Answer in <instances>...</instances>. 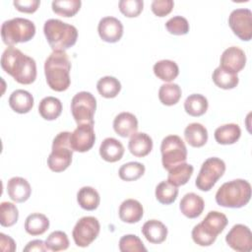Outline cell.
<instances>
[{"mask_svg": "<svg viewBox=\"0 0 252 252\" xmlns=\"http://www.w3.org/2000/svg\"><path fill=\"white\" fill-rule=\"evenodd\" d=\"M2 69L22 85H30L36 79V64L33 58L20 49L9 46L1 56Z\"/></svg>", "mask_w": 252, "mask_h": 252, "instance_id": "1", "label": "cell"}, {"mask_svg": "<svg viewBox=\"0 0 252 252\" xmlns=\"http://www.w3.org/2000/svg\"><path fill=\"white\" fill-rule=\"evenodd\" d=\"M71 62L65 51L56 50L44 62V74L48 87L55 92L66 91L70 84Z\"/></svg>", "mask_w": 252, "mask_h": 252, "instance_id": "2", "label": "cell"}, {"mask_svg": "<svg viewBox=\"0 0 252 252\" xmlns=\"http://www.w3.org/2000/svg\"><path fill=\"white\" fill-rule=\"evenodd\" d=\"M250 198L251 185L244 179H234L225 182L216 193V202L224 208H242L248 204Z\"/></svg>", "mask_w": 252, "mask_h": 252, "instance_id": "3", "label": "cell"}, {"mask_svg": "<svg viewBox=\"0 0 252 252\" xmlns=\"http://www.w3.org/2000/svg\"><path fill=\"white\" fill-rule=\"evenodd\" d=\"M43 32L53 51L72 47L78 38V31L73 25L57 19H49L44 23Z\"/></svg>", "mask_w": 252, "mask_h": 252, "instance_id": "4", "label": "cell"}, {"mask_svg": "<svg viewBox=\"0 0 252 252\" xmlns=\"http://www.w3.org/2000/svg\"><path fill=\"white\" fill-rule=\"evenodd\" d=\"M227 222V218L222 213L218 211L209 212L205 219L193 227L191 232L193 241L200 246L212 245Z\"/></svg>", "mask_w": 252, "mask_h": 252, "instance_id": "5", "label": "cell"}, {"mask_svg": "<svg viewBox=\"0 0 252 252\" xmlns=\"http://www.w3.org/2000/svg\"><path fill=\"white\" fill-rule=\"evenodd\" d=\"M35 34L34 24L24 18H14L5 21L1 26V37L8 46L30 41Z\"/></svg>", "mask_w": 252, "mask_h": 252, "instance_id": "6", "label": "cell"}, {"mask_svg": "<svg viewBox=\"0 0 252 252\" xmlns=\"http://www.w3.org/2000/svg\"><path fill=\"white\" fill-rule=\"evenodd\" d=\"M70 132H60L52 142V151L47 158V165L54 172L66 170L72 162L73 150L70 145Z\"/></svg>", "mask_w": 252, "mask_h": 252, "instance_id": "7", "label": "cell"}, {"mask_svg": "<svg viewBox=\"0 0 252 252\" xmlns=\"http://www.w3.org/2000/svg\"><path fill=\"white\" fill-rule=\"evenodd\" d=\"M162 166L169 170L173 166L185 162L187 149L183 140L177 135H168L161 141L160 145Z\"/></svg>", "mask_w": 252, "mask_h": 252, "instance_id": "8", "label": "cell"}, {"mask_svg": "<svg viewBox=\"0 0 252 252\" xmlns=\"http://www.w3.org/2000/svg\"><path fill=\"white\" fill-rule=\"evenodd\" d=\"M225 163L222 159L213 157L207 158L201 166L195 185L201 191H210L217 181L223 175Z\"/></svg>", "mask_w": 252, "mask_h": 252, "instance_id": "9", "label": "cell"}, {"mask_svg": "<svg viewBox=\"0 0 252 252\" xmlns=\"http://www.w3.org/2000/svg\"><path fill=\"white\" fill-rule=\"evenodd\" d=\"M96 109V99L89 92L76 94L71 100V112L78 125L94 124V115Z\"/></svg>", "mask_w": 252, "mask_h": 252, "instance_id": "10", "label": "cell"}, {"mask_svg": "<svg viewBox=\"0 0 252 252\" xmlns=\"http://www.w3.org/2000/svg\"><path fill=\"white\" fill-rule=\"evenodd\" d=\"M100 224L94 217H83L75 224L72 236L79 247H88L98 236Z\"/></svg>", "mask_w": 252, "mask_h": 252, "instance_id": "11", "label": "cell"}, {"mask_svg": "<svg viewBox=\"0 0 252 252\" xmlns=\"http://www.w3.org/2000/svg\"><path fill=\"white\" fill-rule=\"evenodd\" d=\"M228 25L233 33L241 40L252 38V12L246 8L233 10L228 17Z\"/></svg>", "mask_w": 252, "mask_h": 252, "instance_id": "12", "label": "cell"}, {"mask_svg": "<svg viewBox=\"0 0 252 252\" xmlns=\"http://www.w3.org/2000/svg\"><path fill=\"white\" fill-rule=\"evenodd\" d=\"M95 141L94 124H80L70 134V145L74 152L85 153L90 151Z\"/></svg>", "mask_w": 252, "mask_h": 252, "instance_id": "13", "label": "cell"}, {"mask_svg": "<svg viewBox=\"0 0 252 252\" xmlns=\"http://www.w3.org/2000/svg\"><path fill=\"white\" fill-rule=\"evenodd\" d=\"M227 245L238 252H249L252 250V232L244 224H235L225 236Z\"/></svg>", "mask_w": 252, "mask_h": 252, "instance_id": "14", "label": "cell"}, {"mask_svg": "<svg viewBox=\"0 0 252 252\" xmlns=\"http://www.w3.org/2000/svg\"><path fill=\"white\" fill-rule=\"evenodd\" d=\"M97 32L103 41L114 43L119 41L123 35V25L114 17H104L98 23Z\"/></svg>", "mask_w": 252, "mask_h": 252, "instance_id": "15", "label": "cell"}, {"mask_svg": "<svg viewBox=\"0 0 252 252\" xmlns=\"http://www.w3.org/2000/svg\"><path fill=\"white\" fill-rule=\"evenodd\" d=\"M246 64V55L244 51L237 46L226 48L220 56V65L222 69L237 74Z\"/></svg>", "mask_w": 252, "mask_h": 252, "instance_id": "16", "label": "cell"}, {"mask_svg": "<svg viewBox=\"0 0 252 252\" xmlns=\"http://www.w3.org/2000/svg\"><path fill=\"white\" fill-rule=\"evenodd\" d=\"M7 193L12 201L16 203H23L30 198L32 194V187L27 179L15 176L9 179L7 183Z\"/></svg>", "mask_w": 252, "mask_h": 252, "instance_id": "17", "label": "cell"}, {"mask_svg": "<svg viewBox=\"0 0 252 252\" xmlns=\"http://www.w3.org/2000/svg\"><path fill=\"white\" fill-rule=\"evenodd\" d=\"M113 129L120 137H131L138 130L137 117L130 112L119 113L113 120Z\"/></svg>", "mask_w": 252, "mask_h": 252, "instance_id": "18", "label": "cell"}, {"mask_svg": "<svg viewBox=\"0 0 252 252\" xmlns=\"http://www.w3.org/2000/svg\"><path fill=\"white\" fill-rule=\"evenodd\" d=\"M204 208L205 202L203 198L195 193L185 194L179 203L181 213L189 219L198 218L203 213Z\"/></svg>", "mask_w": 252, "mask_h": 252, "instance_id": "19", "label": "cell"}, {"mask_svg": "<svg viewBox=\"0 0 252 252\" xmlns=\"http://www.w3.org/2000/svg\"><path fill=\"white\" fill-rule=\"evenodd\" d=\"M119 218L127 223H135L140 221L144 215L142 204L135 199H127L123 201L119 207Z\"/></svg>", "mask_w": 252, "mask_h": 252, "instance_id": "20", "label": "cell"}, {"mask_svg": "<svg viewBox=\"0 0 252 252\" xmlns=\"http://www.w3.org/2000/svg\"><path fill=\"white\" fill-rule=\"evenodd\" d=\"M99 155L105 161L116 162L124 155V147L120 141L115 138H105L99 146Z\"/></svg>", "mask_w": 252, "mask_h": 252, "instance_id": "21", "label": "cell"}, {"mask_svg": "<svg viewBox=\"0 0 252 252\" xmlns=\"http://www.w3.org/2000/svg\"><path fill=\"white\" fill-rule=\"evenodd\" d=\"M128 149L130 153L137 158H144L148 156L153 150V140L146 133H135L131 136Z\"/></svg>", "mask_w": 252, "mask_h": 252, "instance_id": "22", "label": "cell"}, {"mask_svg": "<svg viewBox=\"0 0 252 252\" xmlns=\"http://www.w3.org/2000/svg\"><path fill=\"white\" fill-rule=\"evenodd\" d=\"M142 233L153 244L162 243L167 236V227L158 220H150L142 226Z\"/></svg>", "mask_w": 252, "mask_h": 252, "instance_id": "23", "label": "cell"}, {"mask_svg": "<svg viewBox=\"0 0 252 252\" xmlns=\"http://www.w3.org/2000/svg\"><path fill=\"white\" fill-rule=\"evenodd\" d=\"M9 105L17 113H28L33 106V96L28 91L16 90L10 94Z\"/></svg>", "mask_w": 252, "mask_h": 252, "instance_id": "24", "label": "cell"}, {"mask_svg": "<svg viewBox=\"0 0 252 252\" xmlns=\"http://www.w3.org/2000/svg\"><path fill=\"white\" fill-rule=\"evenodd\" d=\"M184 138L191 147L200 148L208 141V131L201 123H190L184 130Z\"/></svg>", "mask_w": 252, "mask_h": 252, "instance_id": "25", "label": "cell"}, {"mask_svg": "<svg viewBox=\"0 0 252 252\" xmlns=\"http://www.w3.org/2000/svg\"><path fill=\"white\" fill-rule=\"evenodd\" d=\"M240 136V127L235 123L224 124L215 130V139L220 145H232L239 140Z\"/></svg>", "mask_w": 252, "mask_h": 252, "instance_id": "26", "label": "cell"}, {"mask_svg": "<svg viewBox=\"0 0 252 252\" xmlns=\"http://www.w3.org/2000/svg\"><path fill=\"white\" fill-rule=\"evenodd\" d=\"M49 227L48 218L40 213H33L27 217L25 220V229L26 231L32 235H41Z\"/></svg>", "mask_w": 252, "mask_h": 252, "instance_id": "27", "label": "cell"}, {"mask_svg": "<svg viewBox=\"0 0 252 252\" xmlns=\"http://www.w3.org/2000/svg\"><path fill=\"white\" fill-rule=\"evenodd\" d=\"M38 112L45 120H55L62 112L61 101L54 96L43 97L38 105Z\"/></svg>", "mask_w": 252, "mask_h": 252, "instance_id": "28", "label": "cell"}, {"mask_svg": "<svg viewBox=\"0 0 252 252\" xmlns=\"http://www.w3.org/2000/svg\"><path fill=\"white\" fill-rule=\"evenodd\" d=\"M193 171V165L186 162H181L168 170L167 181L176 187L182 186L189 181Z\"/></svg>", "mask_w": 252, "mask_h": 252, "instance_id": "29", "label": "cell"}, {"mask_svg": "<svg viewBox=\"0 0 252 252\" xmlns=\"http://www.w3.org/2000/svg\"><path fill=\"white\" fill-rule=\"evenodd\" d=\"M77 201L82 209L94 211L98 207L100 197L94 188L91 186H84L77 193Z\"/></svg>", "mask_w": 252, "mask_h": 252, "instance_id": "30", "label": "cell"}, {"mask_svg": "<svg viewBox=\"0 0 252 252\" xmlns=\"http://www.w3.org/2000/svg\"><path fill=\"white\" fill-rule=\"evenodd\" d=\"M209 102L206 96L200 94H192L184 101V109L190 116H202L208 110Z\"/></svg>", "mask_w": 252, "mask_h": 252, "instance_id": "31", "label": "cell"}, {"mask_svg": "<svg viewBox=\"0 0 252 252\" xmlns=\"http://www.w3.org/2000/svg\"><path fill=\"white\" fill-rule=\"evenodd\" d=\"M155 75L163 82L173 81L179 74L178 65L172 60H160L154 65Z\"/></svg>", "mask_w": 252, "mask_h": 252, "instance_id": "32", "label": "cell"}, {"mask_svg": "<svg viewBox=\"0 0 252 252\" xmlns=\"http://www.w3.org/2000/svg\"><path fill=\"white\" fill-rule=\"evenodd\" d=\"M212 78L215 85L223 90L234 89L239 82L237 74L226 71L220 66L215 69Z\"/></svg>", "mask_w": 252, "mask_h": 252, "instance_id": "33", "label": "cell"}, {"mask_svg": "<svg viewBox=\"0 0 252 252\" xmlns=\"http://www.w3.org/2000/svg\"><path fill=\"white\" fill-rule=\"evenodd\" d=\"M181 95V88L174 83L163 84L158 90V98L160 102L167 106L176 104L179 101Z\"/></svg>", "mask_w": 252, "mask_h": 252, "instance_id": "34", "label": "cell"}, {"mask_svg": "<svg viewBox=\"0 0 252 252\" xmlns=\"http://www.w3.org/2000/svg\"><path fill=\"white\" fill-rule=\"evenodd\" d=\"M96 89L101 96L105 98H113L120 93L121 84L118 79L111 76H105L97 81Z\"/></svg>", "mask_w": 252, "mask_h": 252, "instance_id": "35", "label": "cell"}, {"mask_svg": "<svg viewBox=\"0 0 252 252\" xmlns=\"http://www.w3.org/2000/svg\"><path fill=\"white\" fill-rule=\"evenodd\" d=\"M178 195V188L173 184L169 183L167 180L161 181L156 187V198L163 205L172 204Z\"/></svg>", "mask_w": 252, "mask_h": 252, "instance_id": "36", "label": "cell"}, {"mask_svg": "<svg viewBox=\"0 0 252 252\" xmlns=\"http://www.w3.org/2000/svg\"><path fill=\"white\" fill-rule=\"evenodd\" d=\"M52 11L62 17H73L75 16L82 5L80 0H56L52 2Z\"/></svg>", "mask_w": 252, "mask_h": 252, "instance_id": "37", "label": "cell"}, {"mask_svg": "<svg viewBox=\"0 0 252 252\" xmlns=\"http://www.w3.org/2000/svg\"><path fill=\"white\" fill-rule=\"evenodd\" d=\"M145 169L146 168L143 163L138 161H130L121 165L118 174L120 179L124 181H135L144 175Z\"/></svg>", "mask_w": 252, "mask_h": 252, "instance_id": "38", "label": "cell"}, {"mask_svg": "<svg viewBox=\"0 0 252 252\" xmlns=\"http://www.w3.org/2000/svg\"><path fill=\"white\" fill-rule=\"evenodd\" d=\"M19 219V211L15 204L2 202L0 205V223L4 227L14 225Z\"/></svg>", "mask_w": 252, "mask_h": 252, "instance_id": "39", "label": "cell"}, {"mask_svg": "<svg viewBox=\"0 0 252 252\" xmlns=\"http://www.w3.org/2000/svg\"><path fill=\"white\" fill-rule=\"evenodd\" d=\"M45 245L48 251H62L69 247V239L64 231L55 230L47 236Z\"/></svg>", "mask_w": 252, "mask_h": 252, "instance_id": "40", "label": "cell"}, {"mask_svg": "<svg viewBox=\"0 0 252 252\" xmlns=\"http://www.w3.org/2000/svg\"><path fill=\"white\" fill-rule=\"evenodd\" d=\"M119 250L121 252H146L147 248L137 235L127 234L120 238Z\"/></svg>", "mask_w": 252, "mask_h": 252, "instance_id": "41", "label": "cell"}, {"mask_svg": "<svg viewBox=\"0 0 252 252\" xmlns=\"http://www.w3.org/2000/svg\"><path fill=\"white\" fill-rule=\"evenodd\" d=\"M167 32L174 35H184L189 32L188 21L181 16H174L165 23Z\"/></svg>", "mask_w": 252, "mask_h": 252, "instance_id": "42", "label": "cell"}, {"mask_svg": "<svg viewBox=\"0 0 252 252\" xmlns=\"http://www.w3.org/2000/svg\"><path fill=\"white\" fill-rule=\"evenodd\" d=\"M120 12L128 18L138 17L144 7V2L142 0H121L118 3Z\"/></svg>", "mask_w": 252, "mask_h": 252, "instance_id": "43", "label": "cell"}, {"mask_svg": "<svg viewBox=\"0 0 252 252\" xmlns=\"http://www.w3.org/2000/svg\"><path fill=\"white\" fill-rule=\"evenodd\" d=\"M174 6L172 0H154L152 2L151 8L153 13L158 17H165L168 15Z\"/></svg>", "mask_w": 252, "mask_h": 252, "instance_id": "44", "label": "cell"}, {"mask_svg": "<svg viewBox=\"0 0 252 252\" xmlns=\"http://www.w3.org/2000/svg\"><path fill=\"white\" fill-rule=\"evenodd\" d=\"M13 4L18 11L23 13L32 14L38 9L40 5V1L39 0H15Z\"/></svg>", "mask_w": 252, "mask_h": 252, "instance_id": "45", "label": "cell"}, {"mask_svg": "<svg viewBox=\"0 0 252 252\" xmlns=\"http://www.w3.org/2000/svg\"><path fill=\"white\" fill-rule=\"evenodd\" d=\"M0 244L1 249L4 252H14L16 251V243L12 237L4 233H0Z\"/></svg>", "mask_w": 252, "mask_h": 252, "instance_id": "46", "label": "cell"}, {"mask_svg": "<svg viewBox=\"0 0 252 252\" xmlns=\"http://www.w3.org/2000/svg\"><path fill=\"white\" fill-rule=\"evenodd\" d=\"M25 252L28 251H48L45 242H43L40 239H35V240H32L30 241L26 247L24 248Z\"/></svg>", "mask_w": 252, "mask_h": 252, "instance_id": "47", "label": "cell"}]
</instances>
